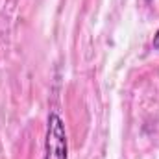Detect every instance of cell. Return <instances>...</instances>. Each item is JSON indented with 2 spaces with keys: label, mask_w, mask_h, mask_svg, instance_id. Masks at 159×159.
<instances>
[{
  "label": "cell",
  "mask_w": 159,
  "mask_h": 159,
  "mask_svg": "<svg viewBox=\"0 0 159 159\" xmlns=\"http://www.w3.org/2000/svg\"><path fill=\"white\" fill-rule=\"evenodd\" d=\"M69 157V139L65 122L57 113H50L46 120V139H44V159H67Z\"/></svg>",
  "instance_id": "cell-1"
},
{
  "label": "cell",
  "mask_w": 159,
  "mask_h": 159,
  "mask_svg": "<svg viewBox=\"0 0 159 159\" xmlns=\"http://www.w3.org/2000/svg\"><path fill=\"white\" fill-rule=\"evenodd\" d=\"M152 43H154V48L159 50V30L156 32V35H154V41H152Z\"/></svg>",
  "instance_id": "cell-2"
}]
</instances>
